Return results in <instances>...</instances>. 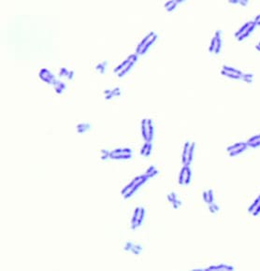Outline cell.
<instances>
[{
  "label": "cell",
  "instance_id": "1",
  "mask_svg": "<svg viewBox=\"0 0 260 271\" xmlns=\"http://www.w3.org/2000/svg\"><path fill=\"white\" fill-rule=\"evenodd\" d=\"M145 217V209L143 207H137L134 210L132 219L130 221V225L132 229H137L142 225Z\"/></svg>",
  "mask_w": 260,
  "mask_h": 271
},
{
  "label": "cell",
  "instance_id": "2",
  "mask_svg": "<svg viewBox=\"0 0 260 271\" xmlns=\"http://www.w3.org/2000/svg\"><path fill=\"white\" fill-rule=\"evenodd\" d=\"M132 157V151L129 148H119L110 152V158L113 160H128Z\"/></svg>",
  "mask_w": 260,
  "mask_h": 271
},
{
  "label": "cell",
  "instance_id": "3",
  "mask_svg": "<svg viewBox=\"0 0 260 271\" xmlns=\"http://www.w3.org/2000/svg\"><path fill=\"white\" fill-rule=\"evenodd\" d=\"M39 77L42 81L48 83V84L53 85L54 83L56 82V79L53 76V74L49 69H47V68H41V69L39 70Z\"/></svg>",
  "mask_w": 260,
  "mask_h": 271
},
{
  "label": "cell",
  "instance_id": "4",
  "mask_svg": "<svg viewBox=\"0 0 260 271\" xmlns=\"http://www.w3.org/2000/svg\"><path fill=\"white\" fill-rule=\"evenodd\" d=\"M148 180H149V178H148V177H147V176L145 175V174H143V176H142V178L140 179V180H139V181H138L137 183H135L134 186H133V187H132V188L130 189V190H129V191L127 192V193H126L125 194H124V198H129L130 196L133 195V194H134L135 193H136V192L138 191V190H139V187H140L141 185H143V184H144L145 182H146V181H148Z\"/></svg>",
  "mask_w": 260,
  "mask_h": 271
},
{
  "label": "cell",
  "instance_id": "5",
  "mask_svg": "<svg viewBox=\"0 0 260 271\" xmlns=\"http://www.w3.org/2000/svg\"><path fill=\"white\" fill-rule=\"evenodd\" d=\"M234 267L232 266H228V265H224V264H220L218 266H209L207 268H205V270H217V271H230V270H234Z\"/></svg>",
  "mask_w": 260,
  "mask_h": 271
},
{
  "label": "cell",
  "instance_id": "6",
  "mask_svg": "<svg viewBox=\"0 0 260 271\" xmlns=\"http://www.w3.org/2000/svg\"><path fill=\"white\" fill-rule=\"evenodd\" d=\"M155 32H154V31H152V32H150V33L148 34V35H146V36H145L144 38H143V39H142L141 41H140L139 44H138V47H137V50H136L137 54L139 53V51H140V50H141L142 48L144 47V45H145V44H146L147 42L149 41L150 39H152V38H153V36H155Z\"/></svg>",
  "mask_w": 260,
  "mask_h": 271
},
{
  "label": "cell",
  "instance_id": "7",
  "mask_svg": "<svg viewBox=\"0 0 260 271\" xmlns=\"http://www.w3.org/2000/svg\"><path fill=\"white\" fill-rule=\"evenodd\" d=\"M141 133L143 136L145 141H148V133H149V124H148V119H143L141 122Z\"/></svg>",
  "mask_w": 260,
  "mask_h": 271
},
{
  "label": "cell",
  "instance_id": "8",
  "mask_svg": "<svg viewBox=\"0 0 260 271\" xmlns=\"http://www.w3.org/2000/svg\"><path fill=\"white\" fill-rule=\"evenodd\" d=\"M191 142L186 141L184 146H183V154H182V161H183V165H186L187 163V157H188V152H189V148H190Z\"/></svg>",
  "mask_w": 260,
  "mask_h": 271
},
{
  "label": "cell",
  "instance_id": "9",
  "mask_svg": "<svg viewBox=\"0 0 260 271\" xmlns=\"http://www.w3.org/2000/svg\"><path fill=\"white\" fill-rule=\"evenodd\" d=\"M91 124H87V123H80V124H77L76 126V130L79 134H83L84 132L86 131H89L91 129Z\"/></svg>",
  "mask_w": 260,
  "mask_h": 271
},
{
  "label": "cell",
  "instance_id": "10",
  "mask_svg": "<svg viewBox=\"0 0 260 271\" xmlns=\"http://www.w3.org/2000/svg\"><path fill=\"white\" fill-rule=\"evenodd\" d=\"M142 176H143V175L138 176V177H136L135 179H133V181H132L129 184H127V185H126L125 187H124V188L122 190V194H123V195H124V194H125L126 193H127V192H128L129 190H130V189L133 187V186H134V184L137 183V182H138V181H139V180L142 178Z\"/></svg>",
  "mask_w": 260,
  "mask_h": 271
},
{
  "label": "cell",
  "instance_id": "11",
  "mask_svg": "<svg viewBox=\"0 0 260 271\" xmlns=\"http://www.w3.org/2000/svg\"><path fill=\"white\" fill-rule=\"evenodd\" d=\"M156 39H157V35H156V34H155V36H153L152 39H150L149 41H148L146 44H145V45H144V47H143V48H142V49L140 50V51H139V53H138V54H144L145 52H146L147 51H148V49H149L150 47H151V45H152V44L154 43V42H155V40H156Z\"/></svg>",
  "mask_w": 260,
  "mask_h": 271
},
{
  "label": "cell",
  "instance_id": "12",
  "mask_svg": "<svg viewBox=\"0 0 260 271\" xmlns=\"http://www.w3.org/2000/svg\"><path fill=\"white\" fill-rule=\"evenodd\" d=\"M195 146H196V143L195 142H191L190 148H189V152H188V157H187V163L186 165H190V164L193 161V155H194V151H195Z\"/></svg>",
  "mask_w": 260,
  "mask_h": 271
},
{
  "label": "cell",
  "instance_id": "13",
  "mask_svg": "<svg viewBox=\"0 0 260 271\" xmlns=\"http://www.w3.org/2000/svg\"><path fill=\"white\" fill-rule=\"evenodd\" d=\"M255 26H256V23H255V21H254V23H253L252 25L250 26L249 28H248L247 30H246V31L244 32V33L242 34L241 36H239V38H238V39H237L238 40H239V41H241V40H243V39H244L245 38H247V36H249L250 34H251L253 31H254V29H255Z\"/></svg>",
  "mask_w": 260,
  "mask_h": 271
},
{
  "label": "cell",
  "instance_id": "14",
  "mask_svg": "<svg viewBox=\"0 0 260 271\" xmlns=\"http://www.w3.org/2000/svg\"><path fill=\"white\" fill-rule=\"evenodd\" d=\"M253 23H254V22H253V21H250V22H248V23H245V24H243V25L241 26V28L239 29V31H237L236 33H235V36H236V38L238 39V38H239V36H241L242 34L244 33V32L246 31V30H247L248 28H249L250 26L252 25Z\"/></svg>",
  "mask_w": 260,
  "mask_h": 271
},
{
  "label": "cell",
  "instance_id": "15",
  "mask_svg": "<svg viewBox=\"0 0 260 271\" xmlns=\"http://www.w3.org/2000/svg\"><path fill=\"white\" fill-rule=\"evenodd\" d=\"M53 88H54V90H55V92H56V94L61 95V94L63 93V91L66 89V85H65L64 82H62V81H58V80H56V82L53 84Z\"/></svg>",
  "mask_w": 260,
  "mask_h": 271
},
{
  "label": "cell",
  "instance_id": "16",
  "mask_svg": "<svg viewBox=\"0 0 260 271\" xmlns=\"http://www.w3.org/2000/svg\"><path fill=\"white\" fill-rule=\"evenodd\" d=\"M222 68H223V70H225V71H227V72H229V73H232V74H235V75L241 76L242 74H243L240 70L236 69V68H234V67H229V66H223Z\"/></svg>",
  "mask_w": 260,
  "mask_h": 271
},
{
  "label": "cell",
  "instance_id": "17",
  "mask_svg": "<svg viewBox=\"0 0 260 271\" xmlns=\"http://www.w3.org/2000/svg\"><path fill=\"white\" fill-rule=\"evenodd\" d=\"M148 124H149V133H148V141L152 142L154 139V125H153V121L151 119H148Z\"/></svg>",
  "mask_w": 260,
  "mask_h": 271
},
{
  "label": "cell",
  "instance_id": "18",
  "mask_svg": "<svg viewBox=\"0 0 260 271\" xmlns=\"http://www.w3.org/2000/svg\"><path fill=\"white\" fill-rule=\"evenodd\" d=\"M245 145H248L247 142H239V143H236V144L232 145V146H229V147L227 149V151L229 153V152H234V151L238 150V149H239V148L242 147V146H245Z\"/></svg>",
  "mask_w": 260,
  "mask_h": 271
},
{
  "label": "cell",
  "instance_id": "19",
  "mask_svg": "<svg viewBox=\"0 0 260 271\" xmlns=\"http://www.w3.org/2000/svg\"><path fill=\"white\" fill-rule=\"evenodd\" d=\"M191 177H192V171L189 165H185V181H184V184L188 185L191 182Z\"/></svg>",
  "mask_w": 260,
  "mask_h": 271
},
{
  "label": "cell",
  "instance_id": "20",
  "mask_svg": "<svg viewBox=\"0 0 260 271\" xmlns=\"http://www.w3.org/2000/svg\"><path fill=\"white\" fill-rule=\"evenodd\" d=\"M134 65H135V62H130V63H129L128 65L126 66V67H124V69H123L122 71H120V72L118 73V77H119V78L124 77V76L125 75L126 73L128 72L129 70H130V69L132 68V67H133V66H134Z\"/></svg>",
  "mask_w": 260,
  "mask_h": 271
},
{
  "label": "cell",
  "instance_id": "21",
  "mask_svg": "<svg viewBox=\"0 0 260 271\" xmlns=\"http://www.w3.org/2000/svg\"><path fill=\"white\" fill-rule=\"evenodd\" d=\"M130 62H131V61H130V60H129L128 58H127V59H125V60L124 61V62L122 63L121 65H119L118 67H116L115 68H114V70H113L114 73H119L120 71H122V70L124 69V67H125L126 66L128 65V64H129Z\"/></svg>",
  "mask_w": 260,
  "mask_h": 271
},
{
  "label": "cell",
  "instance_id": "22",
  "mask_svg": "<svg viewBox=\"0 0 260 271\" xmlns=\"http://www.w3.org/2000/svg\"><path fill=\"white\" fill-rule=\"evenodd\" d=\"M184 181H185V165H183V168L181 169L180 176H179V183L183 185Z\"/></svg>",
  "mask_w": 260,
  "mask_h": 271
},
{
  "label": "cell",
  "instance_id": "23",
  "mask_svg": "<svg viewBox=\"0 0 260 271\" xmlns=\"http://www.w3.org/2000/svg\"><path fill=\"white\" fill-rule=\"evenodd\" d=\"M221 74L223 76H226V77H227V78H230V79H234V80H240V79H241V76L235 75V74L227 72V71H225V70H223V69L221 70Z\"/></svg>",
  "mask_w": 260,
  "mask_h": 271
},
{
  "label": "cell",
  "instance_id": "24",
  "mask_svg": "<svg viewBox=\"0 0 260 271\" xmlns=\"http://www.w3.org/2000/svg\"><path fill=\"white\" fill-rule=\"evenodd\" d=\"M141 250H142V247L139 244H134L133 245V248L131 250V253L133 254H135V255H139L140 253H141Z\"/></svg>",
  "mask_w": 260,
  "mask_h": 271
},
{
  "label": "cell",
  "instance_id": "25",
  "mask_svg": "<svg viewBox=\"0 0 260 271\" xmlns=\"http://www.w3.org/2000/svg\"><path fill=\"white\" fill-rule=\"evenodd\" d=\"M106 66H107V62H106V61H105V62L99 63V64H97V65H96V67H95V70H97V71L100 73V74H102V73L105 72Z\"/></svg>",
  "mask_w": 260,
  "mask_h": 271
},
{
  "label": "cell",
  "instance_id": "26",
  "mask_svg": "<svg viewBox=\"0 0 260 271\" xmlns=\"http://www.w3.org/2000/svg\"><path fill=\"white\" fill-rule=\"evenodd\" d=\"M241 80H243L245 82H247V83H252L253 80H254V75H253V74H250V73H247V74H242Z\"/></svg>",
  "mask_w": 260,
  "mask_h": 271
},
{
  "label": "cell",
  "instance_id": "27",
  "mask_svg": "<svg viewBox=\"0 0 260 271\" xmlns=\"http://www.w3.org/2000/svg\"><path fill=\"white\" fill-rule=\"evenodd\" d=\"M259 203H260V195H258V197L255 199V202H254V203H253V204L250 206L249 209H248V211H249L250 213H253V212H254V210H255V209L257 208V206L259 205Z\"/></svg>",
  "mask_w": 260,
  "mask_h": 271
},
{
  "label": "cell",
  "instance_id": "28",
  "mask_svg": "<svg viewBox=\"0 0 260 271\" xmlns=\"http://www.w3.org/2000/svg\"><path fill=\"white\" fill-rule=\"evenodd\" d=\"M248 147V145H245V146H242V147H240L239 149H238V150L234 151V152H229V155L231 156V157H233V156H236V155L239 154V153H241V152H244L246 149H247Z\"/></svg>",
  "mask_w": 260,
  "mask_h": 271
},
{
  "label": "cell",
  "instance_id": "29",
  "mask_svg": "<svg viewBox=\"0 0 260 271\" xmlns=\"http://www.w3.org/2000/svg\"><path fill=\"white\" fill-rule=\"evenodd\" d=\"M209 209H210V211L211 212V213H216V212L219 211V207L218 205H216L215 203H211V204H209Z\"/></svg>",
  "mask_w": 260,
  "mask_h": 271
},
{
  "label": "cell",
  "instance_id": "30",
  "mask_svg": "<svg viewBox=\"0 0 260 271\" xmlns=\"http://www.w3.org/2000/svg\"><path fill=\"white\" fill-rule=\"evenodd\" d=\"M217 42H216V46H215V50H214V52L215 54H218L221 51V47H222V39L221 36H217Z\"/></svg>",
  "mask_w": 260,
  "mask_h": 271
},
{
  "label": "cell",
  "instance_id": "31",
  "mask_svg": "<svg viewBox=\"0 0 260 271\" xmlns=\"http://www.w3.org/2000/svg\"><path fill=\"white\" fill-rule=\"evenodd\" d=\"M217 39H218V38L214 36L213 38H212V39H211V45H210V48H209V50H210V52H214V50H215V46H216Z\"/></svg>",
  "mask_w": 260,
  "mask_h": 271
},
{
  "label": "cell",
  "instance_id": "32",
  "mask_svg": "<svg viewBox=\"0 0 260 271\" xmlns=\"http://www.w3.org/2000/svg\"><path fill=\"white\" fill-rule=\"evenodd\" d=\"M133 245L134 243L131 242V241H127L125 243V245L124 246V251H127V253H131V250L133 248Z\"/></svg>",
  "mask_w": 260,
  "mask_h": 271
},
{
  "label": "cell",
  "instance_id": "33",
  "mask_svg": "<svg viewBox=\"0 0 260 271\" xmlns=\"http://www.w3.org/2000/svg\"><path fill=\"white\" fill-rule=\"evenodd\" d=\"M167 201H168V202L172 203L174 200H176V199H177V194H176L174 192H171L170 194H168L167 195Z\"/></svg>",
  "mask_w": 260,
  "mask_h": 271
},
{
  "label": "cell",
  "instance_id": "34",
  "mask_svg": "<svg viewBox=\"0 0 260 271\" xmlns=\"http://www.w3.org/2000/svg\"><path fill=\"white\" fill-rule=\"evenodd\" d=\"M152 149H153V143H152V142H148V146H147L146 152H145V153H144L145 157H148V156H150L151 152H152Z\"/></svg>",
  "mask_w": 260,
  "mask_h": 271
},
{
  "label": "cell",
  "instance_id": "35",
  "mask_svg": "<svg viewBox=\"0 0 260 271\" xmlns=\"http://www.w3.org/2000/svg\"><path fill=\"white\" fill-rule=\"evenodd\" d=\"M101 160H107L108 158H110V152L107 150H102L101 151Z\"/></svg>",
  "mask_w": 260,
  "mask_h": 271
},
{
  "label": "cell",
  "instance_id": "36",
  "mask_svg": "<svg viewBox=\"0 0 260 271\" xmlns=\"http://www.w3.org/2000/svg\"><path fill=\"white\" fill-rule=\"evenodd\" d=\"M68 74H69V71H68L67 68L61 67L60 72H59V75L61 76V77H68Z\"/></svg>",
  "mask_w": 260,
  "mask_h": 271
},
{
  "label": "cell",
  "instance_id": "37",
  "mask_svg": "<svg viewBox=\"0 0 260 271\" xmlns=\"http://www.w3.org/2000/svg\"><path fill=\"white\" fill-rule=\"evenodd\" d=\"M258 140H260V134L251 137V138L247 141V144H249V143H253V142H255V141H258Z\"/></svg>",
  "mask_w": 260,
  "mask_h": 271
},
{
  "label": "cell",
  "instance_id": "38",
  "mask_svg": "<svg viewBox=\"0 0 260 271\" xmlns=\"http://www.w3.org/2000/svg\"><path fill=\"white\" fill-rule=\"evenodd\" d=\"M111 94L113 96H121V90L120 88H114L113 90H111Z\"/></svg>",
  "mask_w": 260,
  "mask_h": 271
},
{
  "label": "cell",
  "instance_id": "39",
  "mask_svg": "<svg viewBox=\"0 0 260 271\" xmlns=\"http://www.w3.org/2000/svg\"><path fill=\"white\" fill-rule=\"evenodd\" d=\"M208 196H209V204H211L213 202V191L212 190H209L208 191Z\"/></svg>",
  "mask_w": 260,
  "mask_h": 271
},
{
  "label": "cell",
  "instance_id": "40",
  "mask_svg": "<svg viewBox=\"0 0 260 271\" xmlns=\"http://www.w3.org/2000/svg\"><path fill=\"white\" fill-rule=\"evenodd\" d=\"M171 204H172V206H173V208H174V209H178V208H179V207L182 205V202H181L180 200H178V198H177L176 200H174V201H173Z\"/></svg>",
  "mask_w": 260,
  "mask_h": 271
},
{
  "label": "cell",
  "instance_id": "41",
  "mask_svg": "<svg viewBox=\"0 0 260 271\" xmlns=\"http://www.w3.org/2000/svg\"><path fill=\"white\" fill-rule=\"evenodd\" d=\"M248 146H250V147H252V148L258 147V146H260V140H258V141H255V142H253V143H249V144H248Z\"/></svg>",
  "mask_w": 260,
  "mask_h": 271
},
{
  "label": "cell",
  "instance_id": "42",
  "mask_svg": "<svg viewBox=\"0 0 260 271\" xmlns=\"http://www.w3.org/2000/svg\"><path fill=\"white\" fill-rule=\"evenodd\" d=\"M154 170H155V165H151V166H150V167L146 170L145 174H146V175H148V174L152 173V172H153Z\"/></svg>",
  "mask_w": 260,
  "mask_h": 271
},
{
  "label": "cell",
  "instance_id": "43",
  "mask_svg": "<svg viewBox=\"0 0 260 271\" xmlns=\"http://www.w3.org/2000/svg\"><path fill=\"white\" fill-rule=\"evenodd\" d=\"M259 213H260V203H259V205L257 206V208H256V209L254 210V212H253V215H254V216H257Z\"/></svg>",
  "mask_w": 260,
  "mask_h": 271
},
{
  "label": "cell",
  "instance_id": "44",
  "mask_svg": "<svg viewBox=\"0 0 260 271\" xmlns=\"http://www.w3.org/2000/svg\"><path fill=\"white\" fill-rule=\"evenodd\" d=\"M203 199L204 201L206 202L207 204H209V196H208V192H203Z\"/></svg>",
  "mask_w": 260,
  "mask_h": 271
},
{
  "label": "cell",
  "instance_id": "45",
  "mask_svg": "<svg viewBox=\"0 0 260 271\" xmlns=\"http://www.w3.org/2000/svg\"><path fill=\"white\" fill-rule=\"evenodd\" d=\"M147 146H148V142H146V143H145V144H144V146L142 147L141 151H140V154H141V155H143V156H144V153H145V152H146Z\"/></svg>",
  "mask_w": 260,
  "mask_h": 271
},
{
  "label": "cell",
  "instance_id": "46",
  "mask_svg": "<svg viewBox=\"0 0 260 271\" xmlns=\"http://www.w3.org/2000/svg\"><path fill=\"white\" fill-rule=\"evenodd\" d=\"M174 1H175V0H170V1H168V2H167V3H166V4H165V8H168V7H169L170 5H172L173 3H174Z\"/></svg>",
  "mask_w": 260,
  "mask_h": 271
},
{
  "label": "cell",
  "instance_id": "47",
  "mask_svg": "<svg viewBox=\"0 0 260 271\" xmlns=\"http://www.w3.org/2000/svg\"><path fill=\"white\" fill-rule=\"evenodd\" d=\"M73 76H74V72H73L72 70H70V71H69V74H68V77H67V79H68V80H72V79H73Z\"/></svg>",
  "mask_w": 260,
  "mask_h": 271
},
{
  "label": "cell",
  "instance_id": "48",
  "mask_svg": "<svg viewBox=\"0 0 260 271\" xmlns=\"http://www.w3.org/2000/svg\"><path fill=\"white\" fill-rule=\"evenodd\" d=\"M239 4H240L242 6H246L248 4V2L247 1H244V0H239Z\"/></svg>",
  "mask_w": 260,
  "mask_h": 271
},
{
  "label": "cell",
  "instance_id": "49",
  "mask_svg": "<svg viewBox=\"0 0 260 271\" xmlns=\"http://www.w3.org/2000/svg\"><path fill=\"white\" fill-rule=\"evenodd\" d=\"M105 97H106V100H110V99H111V98L114 97V96H112V94L111 93L110 95H108V96H106Z\"/></svg>",
  "mask_w": 260,
  "mask_h": 271
},
{
  "label": "cell",
  "instance_id": "50",
  "mask_svg": "<svg viewBox=\"0 0 260 271\" xmlns=\"http://www.w3.org/2000/svg\"><path fill=\"white\" fill-rule=\"evenodd\" d=\"M111 93V90H105L104 91V94H105V96H108V95H110V94Z\"/></svg>",
  "mask_w": 260,
  "mask_h": 271
},
{
  "label": "cell",
  "instance_id": "51",
  "mask_svg": "<svg viewBox=\"0 0 260 271\" xmlns=\"http://www.w3.org/2000/svg\"><path fill=\"white\" fill-rule=\"evenodd\" d=\"M229 3H232V4H239V0H230Z\"/></svg>",
  "mask_w": 260,
  "mask_h": 271
},
{
  "label": "cell",
  "instance_id": "52",
  "mask_svg": "<svg viewBox=\"0 0 260 271\" xmlns=\"http://www.w3.org/2000/svg\"><path fill=\"white\" fill-rule=\"evenodd\" d=\"M259 20H260V14H258V15L256 16V18H255V23H256L258 21H259Z\"/></svg>",
  "mask_w": 260,
  "mask_h": 271
},
{
  "label": "cell",
  "instance_id": "53",
  "mask_svg": "<svg viewBox=\"0 0 260 271\" xmlns=\"http://www.w3.org/2000/svg\"><path fill=\"white\" fill-rule=\"evenodd\" d=\"M255 48H256V49H257L258 51H260V46H258V45H256V46H255Z\"/></svg>",
  "mask_w": 260,
  "mask_h": 271
},
{
  "label": "cell",
  "instance_id": "54",
  "mask_svg": "<svg viewBox=\"0 0 260 271\" xmlns=\"http://www.w3.org/2000/svg\"><path fill=\"white\" fill-rule=\"evenodd\" d=\"M256 25H260V20L257 22V23H256Z\"/></svg>",
  "mask_w": 260,
  "mask_h": 271
},
{
  "label": "cell",
  "instance_id": "55",
  "mask_svg": "<svg viewBox=\"0 0 260 271\" xmlns=\"http://www.w3.org/2000/svg\"><path fill=\"white\" fill-rule=\"evenodd\" d=\"M258 46H260V42H259V44H258Z\"/></svg>",
  "mask_w": 260,
  "mask_h": 271
}]
</instances>
